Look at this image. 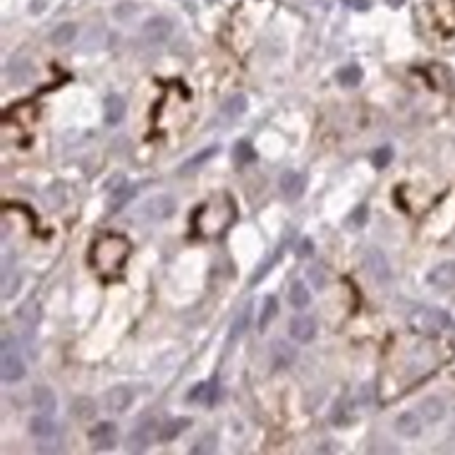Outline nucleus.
<instances>
[{"label":"nucleus","mask_w":455,"mask_h":455,"mask_svg":"<svg viewBox=\"0 0 455 455\" xmlns=\"http://www.w3.org/2000/svg\"><path fill=\"white\" fill-rule=\"evenodd\" d=\"M249 319H251V304H247L235 319H232V326H230V343H235L237 338L245 336L247 326H249Z\"/></svg>","instance_id":"obj_27"},{"label":"nucleus","mask_w":455,"mask_h":455,"mask_svg":"<svg viewBox=\"0 0 455 455\" xmlns=\"http://www.w3.org/2000/svg\"><path fill=\"white\" fill-rule=\"evenodd\" d=\"M362 77H365V72H362V67L355 65V62H352V65L341 67V70L336 72L338 84L345 86V89H355V86H360L362 84Z\"/></svg>","instance_id":"obj_21"},{"label":"nucleus","mask_w":455,"mask_h":455,"mask_svg":"<svg viewBox=\"0 0 455 455\" xmlns=\"http://www.w3.org/2000/svg\"><path fill=\"white\" fill-rule=\"evenodd\" d=\"M309 254H312V242L302 240V245H299V256H309Z\"/></svg>","instance_id":"obj_37"},{"label":"nucleus","mask_w":455,"mask_h":455,"mask_svg":"<svg viewBox=\"0 0 455 455\" xmlns=\"http://www.w3.org/2000/svg\"><path fill=\"white\" fill-rule=\"evenodd\" d=\"M48 38H51L53 46H67V43H72L77 38V24H72V22L58 24Z\"/></svg>","instance_id":"obj_23"},{"label":"nucleus","mask_w":455,"mask_h":455,"mask_svg":"<svg viewBox=\"0 0 455 455\" xmlns=\"http://www.w3.org/2000/svg\"><path fill=\"white\" fill-rule=\"evenodd\" d=\"M175 209H177V204L171 195H158V197H151V199L139 209V216H142L144 221L156 223V221L171 219V216L175 214Z\"/></svg>","instance_id":"obj_5"},{"label":"nucleus","mask_w":455,"mask_h":455,"mask_svg":"<svg viewBox=\"0 0 455 455\" xmlns=\"http://www.w3.org/2000/svg\"><path fill=\"white\" fill-rule=\"evenodd\" d=\"M391 161H393V149L391 147H381L371 153V163H374V168H379V171H384Z\"/></svg>","instance_id":"obj_31"},{"label":"nucleus","mask_w":455,"mask_h":455,"mask_svg":"<svg viewBox=\"0 0 455 455\" xmlns=\"http://www.w3.org/2000/svg\"><path fill=\"white\" fill-rule=\"evenodd\" d=\"M309 302H312V295H309L307 285H304L302 280H295V283L290 285V304H293L295 309H304V307H309Z\"/></svg>","instance_id":"obj_26"},{"label":"nucleus","mask_w":455,"mask_h":455,"mask_svg":"<svg viewBox=\"0 0 455 455\" xmlns=\"http://www.w3.org/2000/svg\"><path fill=\"white\" fill-rule=\"evenodd\" d=\"M75 415L79 419H91L96 415V408H94V400L91 398H79L75 403Z\"/></svg>","instance_id":"obj_32"},{"label":"nucleus","mask_w":455,"mask_h":455,"mask_svg":"<svg viewBox=\"0 0 455 455\" xmlns=\"http://www.w3.org/2000/svg\"><path fill=\"white\" fill-rule=\"evenodd\" d=\"M245 110H247V96L245 94L228 96V99L223 101V106H221V113H223L225 118H240Z\"/></svg>","instance_id":"obj_25"},{"label":"nucleus","mask_w":455,"mask_h":455,"mask_svg":"<svg viewBox=\"0 0 455 455\" xmlns=\"http://www.w3.org/2000/svg\"><path fill=\"white\" fill-rule=\"evenodd\" d=\"M427 280L434 285V288L439 290H448L455 285V261H443V264L434 266L432 271H429Z\"/></svg>","instance_id":"obj_13"},{"label":"nucleus","mask_w":455,"mask_h":455,"mask_svg":"<svg viewBox=\"0 0 455 455\" xmlns=\"http://www.w3.org/2000/svg\"><path fill=\"white\" fill-rule=\"evenodd\" d=\"M343 3H345L350 10H360V12H365V10H369L371 0H343Z\"/></svg>","instance_id":"obj_36"},{"label":"nucleus","mask_w":455,"mask_h":455,"mask_svg":"<svg viewBox=\"0 0 455 455\" xmlns=\"http://www.w3.org/2000/svg\"><path fill=\"white\" fill-rule=\"evenodd\" d=\"M271 355H273V367L275 369H285L297 360V350H293V345H288L285 341H275L271 345Z\"/></svg>","instance_id":"obj_20"},{"label":"nucleus","mask_w":455,"mask_h":455,"mask_svg":"<svg viewBox=\"0 0 455 455\" xmlns=\"http://www.w3.org/2000/svg\"><path fill=\"white\" fill-rule=\"evenodd\" d=\"M386 3H389L391 8H400V5H405V0H386Z\"/></svg>","instance_id":"obj_38"},{"label":"nucleus","mask_w":455,"mask_h":455,"mask_svg":"<svg viewBox=\"0 0 455 455\" xmlns=\"http://www.w3.org/2000/svg\"><path fill=\"white\" fill-rule=\"evenodd\" d=\"M275 314H278V299H275L273 295H269V297L264 299V307H261L259 321H256L259 331H266V328H269V323L275 319Z\"/></svg>","instance_id":"obj_28"},{"label":"nucleus","mask_w":455,"mask_h":455,"mask_svg":"<svg viewBox=\"0 0 455 455\" xmlns=\"http://www.w3.org/2000/svg\"><path fill=\"white\" fill-rule=\"evenodd\" d=\"M130 256V240L125 235H101L99 240L91 245V266L103 275H115L123 271Z\"/></svg>","instance_id":"obj_1"},{"label":"nucleus","mask_w":455,"mask_h":455,"mask_svg":"<svg viewBox=\"0 0 455 455\" xmlns=\"http://www.w3.org/2000/svg\"><path fill=\"white\" fill-rule=\"evenodd\" d=\"M187 400L190 403H199L204 408H211V405L219 400V384L214 381H206V384H197L195 389L187 393Z\"/></svg>","instance_id":"obj_14"},{"label":"nucleus","mask_w":455,"mask_h":455,"mask_svg":"<svg viewBox=\"0 0 455 455\" xmlns=\"http://www.w3.org/2000/svg\"><path fill=\"white\" fill-rule=\"evenodd\" d=\"M192 427V419L190 417H175V419H168L158 427V439L161 441H175L182 432Z\"/></svg>","instance_id":"obj_19"},{"label":"nucleus","mask_w":455,"mask_h":455,"mask_svg":"<svg viewBox=\"0 0 455 455\" xmlns=\"http://www.w3.org/2000/svg\"><path fill=\"white\" fill-rule=\"evenodd\" d=\"M130 403H132V391H130L127 386H115V389H110L108 393H106V408L113 415L125 413V410L130 408Z\"/></svg>","instance_id":"obj_15"},{"label":"nucleus","mask_w":455,"mask_h":455,"mask_svg":"<svg viewBox=\"0 0 455 455\" xmlns=\"http://www.w3.org/2000/svg\"><path fill=\"white\" fill-rule=\"evenodd\" d=\"M32 405L38 413L53 415L58 410V398L48 386H36V389L32 391Z\"/></svg>","instance_id":"obj_16"},{"label":"nucleus","mask_w":455,"mask_h":455,"mask_svg":"<svg viewBox=\"0 0 455 455\" xmlns=\"http://www.w3.org/2000/svg\"><path fill=\"white\" fill-rule=\"evenodd\" d=\"M235 204L228 195H219L209 199L195 216V230L204 237H219L235 221Z\"/></svg>","instance_id":"obj_2"},{"label":"nucleus","mask_w":455,"mask_h":455,"mask_svg":"<svg viewBox=\"0 0 455 455\" xmlns=\"http://www.w3.org/2000/svg\"><path fill=\"white\" fill-rule=\"evenodd\" d=\"M232 156H235L237 163H254L256 161L254 147H251V142H247V139H240V142L232 147Z\"/></svg>","instance_id":"obj_30"},{"label":"nucleus","mask_w":455,"mask_h":455,"mask_svg":"<svg viewBox=\"0 0 455 455\" xmlns=\"http://www.w3.org/2000/svg\"><path fill=\"white\" fill-rule=\"evenodd\" d=\"M395 434L403 439H417L422 434V422L415 413H403L395 419Z\"/></svg>","instance_id":"obj_17"},{"label":"nucleus","mask_w":455,"mask_h":455,"mask_svg":"<svg viewBox=\"0 0 455 455\" xmlns=\"http://www.w3.org/2000/svg\"><path fill=\"white\" fill-rule=\"evenodd\" d=\"M89 441L94 451H113L118 443V429L113 422H99L89 429Z\"/></svg>","instance_id":"obj_8"},{"label":"nucleus","mask_w":455,"mask_h":455,"mask_svg":"<svg viewBox=\"0 0 455 455\" xmlns=\"http://www.w3.org/2000/svg\"><path fill=\"white\" fill-rule=\"evenodd\" d=\"M309 280L317 285V290H323V285H326V275H323L321 266H312V269H309Z\"/></svg>","instance_id":"obj_35"},{"label":"nucleus","mask_w":455,"mask_h":455,"mask_svg":"<svg viewBox=\"0 0 455 455\" xmlns=\"http://www.w3.org/2000/svg\"><path fill=\"white\" fill-rule=\"evenodd\" d=\"M153 439H158V427L153 419L137 424L132 429V434L127 436V451L130 453H144L153 443Z\"/></svg>","instance_id":"obj_6"},{"label":"nucleus","mask_w":455,"mask_h":455,"mask_svg":"<svg viewBox=\"0 0 455 455\" xmlns=\"http://www.w3.org/2000/svg\"><path fill=\"white\" fill-rule=\"evenodd\" d=\"M278 187L288 199H299L307 190V177L297 171H285L278 180Z\"/></svg>","instance_id":"obj_11"},{"label":"nucleus","mask_w":455,"mask_h":455,"mask_svg":"<svg viewBox=\"0 0 455 455\" xmlns=\"http://www.w3.org/2000/svg\"><path fill=\"white\" fill-rule=\"evenodd\" d=\"M367 214H369V209H367L365 204H360V206H357V209L350 214V219L345 221V225H347V228H362V225L367 223V221H369V216H367Z\"/></svg>","instance_id":"obj_33"},{"label":"nucleus","mask_w":455,"mask_h":455,"mask_svg":"<svg viewBox=\"0 0 455 455\" xmlns=\"http://www.w3.org/2000/svg\"><path fill=\"white\" fill-rule=\"evenodd\" d=\"M453 5H455V0H453Z\"/></svg>","instance_id":"obj_39"},{"label":"nucleus","mask_w":455,"mask_h":455,"mask_svg":"<svg viewBox=\"0 0 455 455\" xmlns=\"http://www.w3.org/2000/svg\"><path fill=\"white\" fill-rule=\"evenodd\" d=\"M419 413L427 422H441L443 415H446V405L439 398H424L422 405H419Z\"/></svg>","instance_id":"obj_24"},{"label":"nucleus","mask_w":455,"mask_h":455,"mask_svg":"<svg viewBox=\"0 0 455 455\" xmlns=\"http://www.w3.org/2000/svg\"><path fill=\"white\" fill-rule=\"evenodd\" d=\"M171 34H173V22L168 17H161V14L149 17L147 22H144V27H142V38H147L149 43L168 41Z\"/></svg>","instance_id":"obj_9"},{"label":"nucleus","mask_w":455,"mask_h":455,"mask_svg":"<svg viewBox=\"0 0 455 455\" xmlns=\"http://www.w3.org/2000/svg\"><path fill=\"white\" fill-rule=\"evenodd\" d=\"M216 153H219V149L216 147H209V149H204V151H199V153H195L192 158H187L185 163L180 166V173H192V171H197L199 166H204L209 158H214Z\"/></svg>","instance_id":"obj_29"},{"label":"nucleus","mask_w":455,"mask_h":455,"mask_svg":"<svg viewBox=\"0 0 455 455\" xmlns=\"http://www.w3.org/2000/svg\"><path fill=\"white\" fill-rule=\"evenodd\" d=\"M314 336H317V323H314L312 317L297 314V317L290 319V338H293V341L312 343Z\"/></svg>","instance_id":"obj_12"},{"label":"nucleus","mask_w":455,"mask_h":455,"mask_svg":"<svg viewBox=\"0 0 455 455\" xmlns=\"http://www.w3.org/2000/svg\"><path fill=\"white\" fill-rule=\"evenodd\" d=\"M408 323L415 333H422V336H439V333H443L448 326H451V317H448L443 309L419 307L410 314Z\"/></svg>","instance_id":"obj_3"},{"label":"nucleus","mask_w":455,"mask_h":455,"mask_svg":"<svg viewBox=\"0 0 455 455\" xmlns=\"http://www.w3.org/2000/svg\"><path fill=\"white\" fill-rule=\"evenodd\" d=\"M365 269L379 283H389L391 280V264L381 249H367L365 254Z\"/></svg>","instance_id":"obj_10"},{"label":"nucleus","mask_w":455,"mask_h":455,"mask_svg":"<svg viewBox=\"0 0 455 455\" xmlns=\"http://www.w3.org/2000/svg\"><path fill=\"white\" fill-rule=\"evenodd\" d=\"M0 374H3L5 384H17L27 374V365L19 357V352L14 350V343L3 338V362H0Z\"/></svg>","instance_id":"obj_4"},{"label":"nucleus","mask_w":455,"mask_h":455,"mask_svg":"<svg viewBox=\"0 0 455 455\" xmlns=\"http://www.w3.org/2000/svg\"><path fill=\"white\" fill-rule=\"evenodd\" d=\"M106 190L110 192L108 211H113V214H118V211L123 209V206L127 204V201L132 199V195H134V187H130L127 177H123V175H113V180L106 185Z\"/></svg>","instance_id":"obj_7"},{"label":"nucleus","mask_w":455,"mask_h":455,"mask_svg":"<svg viewBox=\"0 0 455 455\" xmlns=\"http://www.w3.org/2000/svg\"><path fill=\"white\" fill-rule=\"evenodd\" d=\"M214 451H216V436H214V434L199 439V441L192 446V453H214Z\"/></svg>","instance_id":"obj_34"},{"label":"nucleus","mask_w":455,"mask_h":455,"mask_svg":"<svg viewBox=\"0 0 455 455\" xmlns=\"http://www.w3.org/2000/svg\"><path fill=\"white\" fill-rule=\"evenodd\" d=\"M103 113H106V123H108L110 127H115V125L123 123V118H125V101H123V96H118V94L106 96Z\"/></svg>","instance_id":"obj_18"},{"label":"nucleus","mask_w":455,"mask_h":455,"mask_svg":"<svg viewBox=\"0 0 455 455\" xmlns=\"http://www.w3.org/2000/svg\"><path fill=\"white\" fill-rule=\"evenodd\" d=\"M29 432H32L36 439H51V436H56V424H53L51 417L43 413V415H36V417L29 419Z\"/></svg>","instance_id":"obj_22"}]
</instances>
